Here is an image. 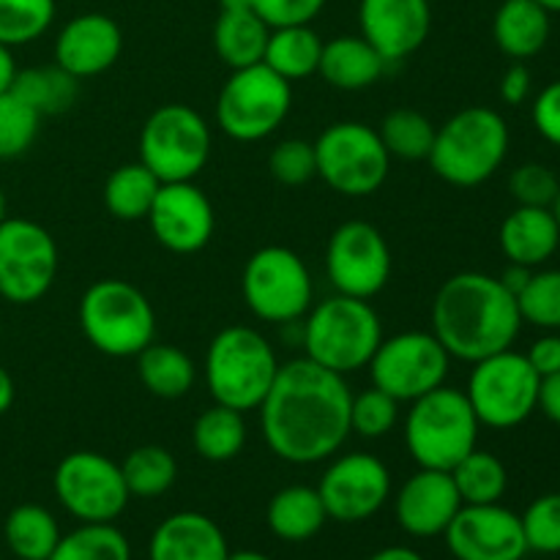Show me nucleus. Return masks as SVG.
I'll return each mask as SVG.
<instances>
[{
  "instance_id": "c9c22d12",
  "label": "nucleus",
  "mask_w": 560,
  "mask_h": 560,
  "mask_svg": "<svg viewBox=\"0 0 560 560\" xmlns=\"http://www.w3.org/2000/svg\"><path fill=\"white\" fill-rule=\"evenodd\" d=\"M438 126L427 118L424 113L410 107L392 109L383 115L381 126H377V137H381L383 148L388 156L405 159V162H421L430 159L432 142H435Z\"/></svg>"
},
{
  "instance_id": "c756f323",
  "label": "nucleus",
  "mask_w": 560,
  "mask_h": 560,
  "mask_svg": "<svg viewBox=\"0 0 560 560\" xmlns=\"http://www.w3.org/2000/svg\"><path fill=\"white\" fill-rule=\"evenodd\" d=\"M323 55V38L312 25L273 27L268 36L266 58L262 63L277 71L288 82L306 80L317 74Z\"/></svg>"
},
{
  "instance_id": "412c9836",
  "label": "nucleus",
  "mask_w": 560,
  "mask_h": 560,
  "mask_svg": "<svg viewBox=\"0 0 560 560\" xmlns=\"http://www.w3.org/2000/svg\"><path fill=\"white\" fill-rule=\"evenodd\" d=\"M124 52V31L98 11L71 16L55 38V63L77 80L98 77L118 63Z\"/></svg>"
},
{
  "instance_id": "e433bc0d",
  "label": "nucleus",
  "mask_w": 560,
  "mask_h": 560,
  "mask_svg": "<svg viewBox=\"0 0 560 560\" xmlns=\"http://www.w3.org/2000/svg\"><path fill=\"white\" fill-rule=\"evenodd\" d=\"M126 490L135 498H159L173 490L178 463L164 446H137L120 463Z\"/></svg>"
},
{
  "instance_id": "2eb2a0df",
  "label": "nucleus",
  "mask_w": 560,
  "mask_h": 560,
  "mask_svg": "<svg viewBox=\"0 0 560 560\" xmlns=\"http://www.w3.org/2000/svg\"><path fill=\"white\" fill-rule=\"evenodd\" d=\"M55 498L80 523H115L129 506L120 465L98 452H71L52 476Z\"/></svg>"
},
{
  "instance_id": "a18cd8bd",
  "label": "nucleus",
  "mask_w": 560,
  "mask_h": 560,
  "mask_svg": "<svg viewBox=\"0 0 560 560\" xmlns=\"http://www.w3.org/2000/svg\"><path fill=\"white\" fill-rule=\"evenodd\" d=\"M509 191L517 206L552 208L560 191V180L547 164L525 162L509 175Z\"/></svg>"
},
{
  "instance_id": "13d9d810",
  "label": "nucleus",
  "mask_w": 560,
  "mask_h": 560,
  "mask_svg": "<svg viewBox=\"0 0 560 560\" xmlns=\"http://www.w3.org/2000/svg\"><path fill=\"white\" fill-rule=\"evenodd\" d=\"M222 9H252V0H219Z\"/></svg>"
},
{
  "instance_id": "aec40b11",
  "label": "nucleus",
  "mask_w": 560,
  "mask_h": 560,
  "mask_svg": "<svg viewBox=\"0 0 560 560\" xmlns=\"http://www.w3.org/2000/svg\"><path fill=\"white\" fill-rule=\"evenodd\" d=\"M359 31L388 66L424 47L432 31L430 0H361Z\"/></svg>"
},
{
  "instance_id": "20e7f679",
  "label": "nucleus",
  "mask_w": 560,
  "mask_h": 560,
  "mask_svg": "<svg viewBox=\"0 0 560 560\" xmlns=\"http://www.w3.org/2000/svg\"><path fill=\"white\" fill-rule=\"evenodd\" d=\"M279 366L277 350L257 328L230 326L208 345L202 375L213 402L246 416L260 408Z\"/></svg>"
},
{
  "instance_id": "4d7b16f0",
  "label": "nucleus",
  "mask_w": 560,
  "mask_h": 560,
  "mask_svg": "<svg viewBox=\"0 0 560 560\" xmlns=\"http://www.w3.org/2000/svg\"><path fill=\"white\" fill-rule=\"evenodd\" d=\"M228 560H271V558L255 550H238V552H230Z\"/></svg>"
},
{
  "instance_id": "ddd939ff",
  "label": "nucleus",
  "mask_w": 560,
  "mask_h": 560,
  "mask_svg": "<svg viewBox=\"0 0 560 560\" xmlns=\"http://www.w3.org/2000/svg\"><path fill=\"white\" fill-rule=\"evenodd\" d=\"M452 355L432 331H402L383 337L370 361L372 386L397 402H416L446 386Z\"/></svg>"
},
{
  "instance_id": "09e8293b",
  "label": "nucleus",
  "mask_w": 560,
  "mask_h": 560,
  "mask_svg": "<svg viewBox=\"0 0 560 560\" xmlns=\"http://www.w3.org/2000/svg\"><path fill=\"white\" fill-rule=\"evenodd\" d=\"M525 359L530 361V366L536 370L539 377H550L560 372V334L558 331H547L545 337L536 339L530 345V350L525 353Z\"/></svg>"
},
{
  "instance_id": "f257e3e1",
  "label": "nucleus",
  "mask_w": 560,
  "mask_h": 560,
  "mask_svg": "<svg viewBox=\"0 0 560 560\" xmlns=\"http://www.w3.org/2000/svg\"><path fill=\"white\" fill-rule=\"evenodd\" d=\"M350 392L345 375L304 355L279 366L260 410L262 441L290 465H317L339 454L350 435Z\"/></svg>"
},
{
  "instance_id": "1a4fd4ad",
  "label": "nucleus",
  "mask_w": 560,
  "mask_h": 560,
  "mask_svg": "<svg viewBox=\"0 0 560 560\" xmlns=\"http://www.w3.org/2000/svg\"><path fill=\"white\" fill-rule=\"evenodd\" d=\"M293 107V82L266 63L235 69L217 98V124L230 140L260 142L271 137Z\"/></svg>"
},
{
  "instance_id": "39448f33",
  "label": "nucleus",
  "mask_w": 560,
  "mask_h": 560,
  "mask_svg": "<svg viewBox=\"0 0 560 560\" xmlns=\"http://www.w3.org/2000/svg\"><path fill=\"white\" fill-rule=\"evenodd\" d=\"M301 342L306 359L337 375H350L370 366L383 342L381 315L370 301L334 293L306 312Z\"/></svg>"
},
{
  "instance_id": "9d476101",
  "label": "nucleus",
  "mask_w": 560,
  "mask_h": 560,
  "mask_svg": "<svg viewBox=\"0 0 560 560\" xmlns=\"http://www.w3.org/2000/svg\"><path fill=\"white\" fill-rule=\"evenodd\" d=\"M541 377L517 350H501L476 361L468 377V397L481 427L514 430L539 410Z\"/></svg>"
},
{
  "instance_id": "4be33fe9",
  "label": "nucleus",
  "mask_w": 560,
  "mask_h": 560,
  "mask_svg": "<svg viewBox=\"0 0 560 560\" xmlns=\"http://www.w3.org/2000/svg\"><path fill=\"white\" fill-rule=\"evenodd\" d=\"M459 509H463V498L454 487L452 474L430 468H419V474L410 476L399 487L397 501H394L399 528L416 539L446 534Z\"/></svg>"
},
{
  "instance_id": "052dcab7",
  "label": "nucleus",
  "mask_w": 560,
  "mask_h": 560,
  "mask_svg": "<svg viewBox=\"0 0 560 560\" xmlns=\"http://www.w3.org/2000/svg\"><path fill=\"white\" fill-rule=\"evenodd\" d=\"M536 3L545 5V9L550 11V14H560V0H536Z\"/></svg>"
},
{
  "instance_id": "a211bd4d",
  "label": "nucleus",
  "mask_w": 560,
  "mask_h": 560,
  "mask_svg": "<svg viewBox=\"0 0 560 560\" xmlns=\"http://www.w3.org/2000/svg\"><path fill=\"white\" fill-rule=\"evenodd\" d=\"M148 224L167 252L195 255L211 244L217 213L213 202L195 180H178V184H162L148 213Z\"/></svg>"
},
{
  "instance_id": "dca6fc26",
  "label": "nucleus",
  "mask_w": 560,
  "mask_h": 560,
  "mask_svg": "<svg viewBox=\"0 0 560 560\" xmlns=\"http://www.w3.org/2000/svg\"><path fill=\"white\" fill-rule=\"evenodd\" d=\"M326 273L337 293L375 299L392 279V246L386 235L364 219L342 222L328 238Z\"/></svg>"
},
{
  "instance_id": "37998d69",
  "label": "nucleus",
  "mask_w": 560,
  "mask_h": 560,
  "mask_svg": "<svg viewBox=\"0 0 560 560\" xmlns=\"http://www.w3.org/2000/svg\"><path fill=\"white\" fill-rule=\"evenodd\" d=\"M523 534L528 550L541 556H558L560 552V492H547L536 498L523 517Z\"/></svg>"
},
{
  "instance_id": "a878e982",
  "label": "nucleus",
  "mask_w": 560,
  "mask_h": 560,
  "mask_svg": "<svg viewBox=\"0 0 560 560\" xmlns=\"http://www.w3.org/2000/svg\"><path fill=\"white\" fill-rule=\"evenodd\" d=\"M550 11L536 0H501L492 20V38L506 58L525 63L550 42Z\"/></svg>"
},
{
  "instance_id": "f03ea898",
  "label": "nucleus",
  "mask_w": 560,
  "mask_h": 560,
  "mask_svg": "<svg viewBox=\"0 0 560 560\" xmlns=\"http://www.w3.org/2000/svg\"><path fill=\"white\" fill-rule=\"evenodd\" d=\"M520 328L517 299L490 273H454L432 301V334L457 361L476 364L509 350L517 342Z\"/></svg>"
},
{
  "instance_id": "473e14b6",
  "label": "nucleus",
  "mask_w": 560,
  "mask_h": 560,
  "mask_svg": "<svg viewBox=\"0 0 560 560\" xmlns=\"http://www.w3.org/2000/svg\"><path fill=\"white\" fill-rule=\"evenodd\" d=\"M191 443H195V452L208 463H230L246 446L244 413L213 402L197 416L191 427Z\"/></svg>"
},
{
  "instance_id": "3c124183",
  "label": "nucleus",
  "mask_w": 560,
  "mask_h": 560,
  "mask_svg": "<svg viewBox=\"0 0 560 560\" xmlns=\"http://www.w3.org/2000/svg\"><path fill=\"white\" fill-rule=\"evenodd\" d=\"M539 410L560 427V372L558 375L541 377L539 386Z\"/></svg>"
},
{
  "instance_id": "c03bdc74",
  "label": "nucleus",
  "mask_w": 560,
  "mask_h": 560,
  "mask_svg": "<svg viewBox=\"0 0 560 560\" xmlns=\"http://www.w3.org/2000/svg\"><path fill=\"white\" fill-rule=\"evenodd\" d=\"M268 173L273 180L284 186H304L317 178L315 142L310 140H282L268 156Z\"/></svg>"
},
{
  "instance_id": "bb28decb",
  "label": "nucleus",
  "mask_w": 560,
  "mask_h": 560,
  "mask_svg": "<svg viewBox=\"0 0 560 560\" xmlns=\"http://www.w3.org/2000/svg\"><path fill=\"white\" fill-rule=\"evenodd\" d=\"M271 27L255 14V9H222L213 25V49L230 69L262 63Z\"/></svg>"
},
{
  "instance_id": "ea45409f",
  "label": "nucleus",
  "mask_w": 560,
  "mask_h": 560,
  "mask_svg": "<svg viewBox=\"0 0 560 560\" xmlns=\"http://www.w3.org/2000/svg\"><path fill=\"white\" fill-rule=\"evenodd\" d=\"M517 310L523 323L541 331H560V268H534L528 284L517 295Z\"/></svg>"
},
{
  "instance_id": "f3484780",
  "label": "nucleus",
  "mask_w": 560,
  "mask_h": 560,
  "mask_svg": "<svg viewBox=\"0 0 560 560\" xmlns=\"http://www.w3.org/2000/svg\"><path fill=\"white\" fill-rule=\"evenodd\" d=\"M317 492L328 520L364 523L386 506L392 495V470L375 454H342L326 468Z\"/></svg>"
},
{
  "instance_id": "4468645a",
  "label": "nucleus",
  "mask_w": 560,
  "mask_h": 560,
  "mask_svg": "<svg viewBox=\"0 0 560 560\" xmlns=\"http://www.w3.org/2000/svg\"><path fill=\"white\" fill-rule=\"evenodd\" d=\"M60 252L47 228L22 217L0 222V299L16 306L42 301L55 284Z\"/></svg>"
},
{
  "instance_id": "bf43d9fd",
  "label": "nucleus",
  "mask_w": 560,
  "mask_h": 560,
  "mask_svg": "<svg viewBox=\"0 0 560 560\" xmlns=\"http://www.w3.org/2000/svg\"><path fill=\"white\" fill-rule=\"evenodd\" d=\"M5 217H9V200H5V191L3 186H0V222H3Z\"/></svg>"
},
{
  "instance_id": "c85d7f7f",
  "label": "nucleus",
  "mask_w": 560,
  "mask_h": 560,
  "mask_svg": "<svg viewBox=\"0 0 560 560\" xmlns=\"http://www.w3.org/2000/svg\"><path fill=\"white\" fill-rule=\"evenodd\" d=\"M137 359V377L142 388L159 399H180L191 392L197 381V366L175 345H162L153 339Z\"/></svg>"
},
{
  "instance_id": "f8f14e48",
  "label": "nucleus",
  "mask_w": 560,
  "mask_h": 560,
  "mask_svg": "<svg viewBox=\"0 0 560 560\" xmlns=\"http://www.w3.org/2000/svg\"><path fill=\"white\" fill-rule=\"evenodd\" d=\"M317 178L342 197H370L388 180L392 156L377 129L361 120H337L315 140Z\"/></svg>"
},
{
  "instance_id": "6e6d98bb",
  "label": "nucleus",
  "mask_w": 560,
  "mask_h": 560,
  "mask_svg": "<svg viewBox=\"0 0 560 560\" xmlns=\"http://www.w3.org/2000/svg\"><path fill=\"white\" fill-rule=\"evenodd\" d=\"M370 560H424V558H421L416 550H410V547L394 545V547H383V550H377Z\"/></svg>"
},
{
  "instance_id": "7c9ffc66",
  "label": "nucleus",
  "mask_w": 560,
  "mask_h": 560,
  "mask_svg": "<svg viewBox=\"0 0 560 560\" xmlns=\"http://www.w3.org/2000/svg\"><path fill=\"white\" fill-rule=\"evenodd\" d=\"M162 180L142 162L120 164L104 180V206L120 222H140L151 213Z\"/></svg>"
},
{
  "instance_id": "0eeeda50",
  "label": "nucleus",
  "mask_w": 560,
  "mask_h": 560,
  "mask_svg": "<svg viewBox=\"0 0 560 560\" xmlns=\"http://www.w3.org/2000/svg\"><path fill=\"white\" fill-rule=\"evenodd\" d=\"M80 328L109 359H131L156 339V312L126 279H98L80 299Z\"/></svg>"
},
{
  "instance_id": "5fc2aeb1",
  "label": "nucleus",
  "mask_w": 560,
  "mask_h": 560,
  "mask_svg": "<svg viewBox=\"0 0 560 560\" xmlns=\"http://www.w3.org/2000/svg\"><path fill=\"white\" fill-rule=\"evenodd\" d=\"M14 397H16L14 377H11L9 370H5V366L0 364V416L9 413L11 405H14Z\"/></svg>"
},
{
  "instance_id": "7ed1b4c3",
  "label": "nucleus",
  "mask_w": 560,
  "mask_h": 560,
  "mask_svg": "<svg viewBox=\"0 0 560 560\" xmlns=\"http://www.w3.org/2000/svg\"><path fill=\"white\" fill-rule=\"evenodd\" d=\"M509 126L498 109L465 107L438 126L427 162L432 173L459 189L487 184L509 156Z\"/></svg>"
},
{
  "instance_id": "9b49d317",
  "label": "nucleus",
  "mask_w": 560,
  "mask_h": 560,
  "mask_svg": "<svg viewBox=\"0 0 560 560\" xmlns=\"http://www.w3.org/2000/svg\"><path fill=\"white\" fill-rule=\"evenodd\" d=\"M244 304L257 320L290 326L315 304V282L306 262L288 246H262L246 260L241 277Z\"/></svg>"
},
{
  "instance_id": "5701e85b",
  "label": "nucleus",
  "mask_w": 560,
  "mask_h": 560,
  "mask_svg": "<svg viewBox=\"0 0 560 560\" xmlns=\"http://www.w3.org/2000/svg\"><path fill=\"white\" fill-rule=\"evenodd\" d=\"M151 560H228V539L211 517L178 512L156 525L148 545Z\"/></svg>"
},
{
  "instance_id": "b1692460",
  "label": "nucleus",
  "mask_w": 560,
  "mask_h": 560,
  "mask_svg": "<svg viewBox=\"0 0 560 560\" xmlns=\"http://www.w3.org/2000/svg\"><path fill=\"white\" fill-rule=\"evenodd\" d=\"M501 252L509 262L539 268L560 246V228L552 208L517 206L498 230Z\"/></svg>"
},
{
  "instance_id": "a19ab883",
  "label": "nucleus",
  "mask_w": 560,
  "mask_h": 560,
  "mask_svg": "<svg viewBox=\"0 0 560 560\" xmlns=\"http://www.w3.org/2000/svg\"><path fill=\"white\" fill-rule=\"evenodd\" d=\"M42 115L14 91L0 93V162L22 156L36 142Z\"/></svg>"
},
{
  "instance_id": "393cba45",
  "label": "nucleus",
  "mask_w": 560,
  "mask_h": 560,
  "mask_svg": "<svg viewBox=\"0 0 560 560\" xmlns=\"http://www.w3.org/2000/svg\"><path fill=\"white\" fill-rule=\"evenodd\" d=\"M388 63L364 36H337L323 44L317 74L345 93L366 91L386 74Z\"/></svg>"
},
{
  "instance_id": "603ef678",
  "label": "nucleus",
  "mask_w": 560,
  "mask_h": 560,
  "mask_svg": "<svg viewBox=\"0 0 560 560\" xmlns=\"http://www.w3.org/2000/svg\"><path fill=\"white\" fill-rule=\"evenodd\" d=\"M530 273H534V268L517 266V262H509V268H506V271H503L498 279H501L503 288H506L509 293H512L514 299H517V295L525 290V284H528Z\"/></svg>"
},
{
  "instance_id": "79ce46f5",
  "label": "nucleus",
  "mask_w": 560,
  "mask_h": 560,
  "mask_svg": "<svg viewBox=\"0 0 560 560\" xmlns=\"http://www.w3.org/2000/svg\"><path fill=\"white\" fill-rule=\"evenodd\" d=\"M399 405L381 388H366V392L353 394L350 399V432H355L364 441H381L397 427Z\"/></svg>"
},
{
  "instance_id": "58836bf2",
  "label": "nucleus",
  "mask_w": 560,
  "mask_h": 560,
  "mask_svg": "<svg viewBox=\"0 0 560 560\" xmlns=\"http://www.w3.org/2000/svg\"><path fill=\"white\" fill-rule=\"evenodd\" d=\"M55 0H0V44L25 47L52 27Z\"/></svg>"
},
{
  "instance_id": "cd10ccee",
  "label": "nucleus",
  "mask_w": 560,
  "mask_h": 560,
  "mask_svg": "<svg viewBox=\"0 0 560 560\" xmlns=\"http://www.w3.org/2000/svg\"><path fill=\"white\" fill-rule=\"evenodd\" d=\"M328 514L317 487L293 485L279 490L271 498L266 512V523L271 534L282 541H310L326 525Z\"/></svg>"
},
{
  "instance_id": "864d4df0",
  "label": "nucleus",
  "mask_w": 560,
  "mask_h": 560,
  "mask_svg": "<svg viewBox=\"0 0 560 560\" xmlns=\"http://www.w3.org/2000/svg\"><path fill=\"white\" fill-rule=\"evenodd\" d=\"M16 71L20 69H16V60H14V52H11V47L0 44V93L11 91Z\"/></svg>"
},
{
  "instance_id": "680f3d73",
  "label": "nucleus",
  "mask_w": 560,
  "mask_h": 560,
  "mask_svg": "<svg viewBox=\"0 0 560 560\" xmlns=\"http://www.w3.org/2000/svg\"><path fill=\"white\" fill-rule=\"evenodd\" d=\"M552 213H556V219H558V228H560V191H558L556 202H552Z\"/></svg>"
},
{
  "instance_id": "72a5a7b5",
  "label": "nucleus",
  "mask_w": 560,
  "mask_h": 560,
  "mask_svg": "<svg viewBox=\"0 0 560 560\" xmlns=\"http://www.w3.org/2000/svg\"><path fill=\"white\" fill-rule=\"evenodd\" d=\"M80 82L82 80L71 77L58 63L36 66V69L16 71L11 91L44 118V115H60L74 107L80 96Z\"/></svg>"
},
{
  "instance_id": "2f4dec72",
  "label": "nucleus",
  "mask_w": 560,
  "mask_h": 560,
  "mask_svg": "<svg viewBox=\"0 0 560 560\" xmlns=\"http://www.w3.org/2000/svg\"><path fill=\"white\" fill-rule=\"evenodd\" d=\"M3 536L9 550L20 560H49L60 541V528L49 509L22 503L5 517Z\"/></svg>"
},
{
  "instance_id": "f704fd0d",
  "label": "nucleus",
  "mask_w": 560,
  "mask_h": 560,
  "mask_svg": "<svg viewBox=\"0 0 560 560\" xmlns=\"http://www.w3.org/2000/svg\"><path fill=\"white\" fill-rule=\"evenodd\" d=\"M452 479L459 498H463V506L501 503L509 487L506 465L492 452H481V448H474L468 457L454 465Z\"/></svg>"
},
{
  "instance_id": "de8ad7c7",
  "label": "nucleus",
  "mask_w": 560,
  "mask_h": 560,
  "mask_svg": "<svg viewBox=\"0 0 560 560\" xmlns=\"http://www.w3.org/2000/svg\"><path fill=\"white\" fill-rule=\"evenodd\" d=\"M530 118H534L536 131L550 145L560 148V80L541 88L539 96L530 104Z\"/></svg>"
},
{
  "instance_id": "49530a36",
  "label": "nucleus",
  "mask_w": 560,
  "mask_h": 560,
  "mask_svg": "<svg viewBox=\"0 0 560 560\" xmlns=\"http://www.w3.org/2000/svg\"><path fill=\"white\" fill-rule=\"evenodd\" d=\"M326 3L328 0H252V9L273 31V27L312 25Z\"/></svg>"
},
{
  "instance_id": "423d86ee",
  "label": "nucleus",
  "mask_w": 560,
  "mask_h": 560,
  "mask_svg": "<svg viewBox=\"0 0 560 560\" xmlns=\"http://www.w3.org/2000/svg\"><path fill=\"white\" fill-rule=\"evenodd\" d=\"M479 419L465 392L441 386L410 402L405 419V446L419 468L452 474L459 459L479 443Z\"/></svg>"
},
{
  "instance_id": "6e6552de",
  "label": "nucleus",
  "mask_w": 560,
  "mask_h": 560,
  "mask_svg": "<svg viewBox=\"0 0 560 560\" xmlns=\"http://www.w3.org/2000/svg\"><path fill=\"white\" fill-rule=\"evenodd\" d=\"M140 162L162 184L195 180L211 159L213 135L208 120L189 104H162L140 131Z\"/></svg>"
},
{
  "instance_id": "6ab92c4d",
  "label": "nucleus",
  "mask_w": 560,
  "mask_h": 560,
  "mask_svg": "<svg viewBox=\"0 0 560 560\" xmlns=\"http://www.w3.org/2000/svg\"><path fill=\"white\" fill-rule=\"evenodd\" d=\"M443 539L457 560H523L528 552L523 520L501 503L463 506Z\"/></svg>"
},
{
  "instance_id": "4c0bfd02",
  "label": "nucleus",
  "mask_w": 560,
  "mask_h": 560,
  "mask_svg": "<svg viewBox=\"0 0 560 560\" xmlns=\"http://www.w3.org/2000/svg\"><path fill=\"white\" fill-rule=\"evenodd\" d=\"M49 560H131V547L113 523H82L60 536Z\"/></svg>"
},
{
  "instance_id": "8fccbe9b",
  "label": "nucleus",
  "mask_w": 560,
  "mask_h": 560,
  "mask_svg": "<svg viewBox=\"0 0 560 560\" xmlns=\"http://www.w3.org/2000/svg\"><path fill=\"white\" fill-rule=\"evenodd\" d=\"M530 88H534V77H530V69L520 60H514L501 77V98L509 104V107H520L530 98Z\"/></svg>"
}]
</instances>
